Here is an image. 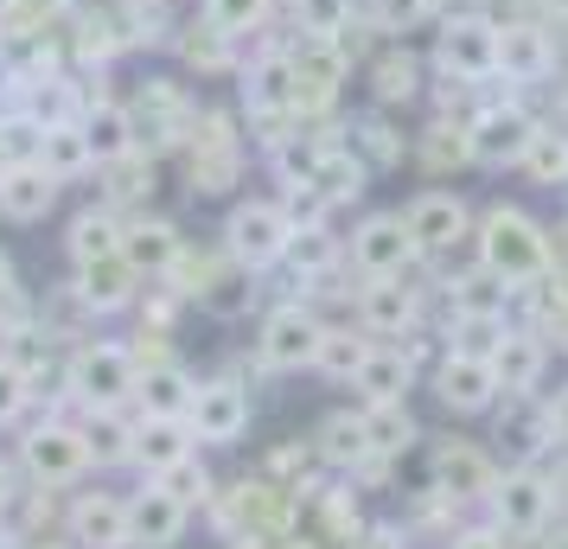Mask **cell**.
I'll return each instance as SVG.
<instances>
[{"instance_id": "6da1fadb", "label": "cell", "mask_w": 568, "mask_h": 549, "mask_svg": "<svg viewBox=\"0 0 568 549\" xmlns=\"http://www.w3.org/2000/svg\"><path fill=\"white\" fill-rule=\"evenodd\" d=\"M473 243H479V268L505 275L511 288H530V282L549 275V236H542V224L530 217V211L491 205L486 217H479Z\"/></svg>"}, {"instance_id": "7a4b0ae2", "label": "cell", "mask_w": 568, "mask_h": 549, "mask_svg": "<svg viewBox=\"0 0 568 549\" xmlns=\"http://www.w3.org/2000/svg\"><path fill=\"white\" fill-rule=\"evenodd\" d=\"M141 390V365L129 345H78L64 358V396L78 409H122Z\"/></svg>"}, {"instance_id": "3957f363", "label": "cell", "mask_w": 568, "mask_h": 549, "mask_svg": "<svg viewBox=\"0 0 568 549\" xmlns=\"http://www.w3.org/2000/svg\"><path fill=\"white\" fill-rule=\"evenodd\" d=\"M352 78V45L345 39H294V83H301V129L326 122L338 103V90Z\"/></svg>"}, {"instance_id": "277c9868", "label": "cell", "mask_w": 568, "mask_h": 549, "mask_svg": "<svg viewBox=\"0 0 568 549\" xmlns=\"http://www.w3.org/2000/svg\"><path fill=\"white\" fill-rule=\"evenodd\" d=\"M287 243H294V224L282 199H243L224 217V250L236 256V268H268L287 256Z\"/></svg>"}, {"instance_id": "5b68a950", "label": "cell", "mask_w": 568, "mask_h": 549, "mask_svg": "<svg viewBox=\"0 0 568 549\" xmlns=\"http://www.w3.org/2000/svg\"><path fill=\"white\" fill-rule=\"evenodd\" d=\"M134 134H141V148L154 154V148H185L192 141V122H199V103H192V90L173 78H148L134 90Z\"/></svg>"}, {"instance_id": "8992f818", "label": "cell", "mask_w": 568, "mask_h": 549, "mask_svg": "<svg viewBox=\"0 0 568 549\" xmlns=\"http://www.w3.org/2000/svg\"><path fill=\"white\" fill-rule=\"evenodd\" d=\"M345 256H352V268L371 282V275H409L415 262H422V250H415L403 211H371L358 231H352V250H345Z\"/></svg>"}, {"instance_id": "52a82bcc", "label": "cell", "mask_w": 568, "mask_h": 549, "mask_svg": "<svg viewBox=\"0 0 568 549\" xmlns=\"http://www.w3.org/2000/svg\"><path fill=\"white\" fill-rule=\"evenodd\" d=\"M320 314L313 307H301V301H282L275 314L262 319L256 333V358L262 370H313V358H320Z\"/></svg>"}, {"instance_id": "ba28073f", "label": "cell", "mask_w": 568, "mask_h": 549, "mask_svg": "<svg viewBox=\"0 0 568 549\" xmlns=\"http://www.w3.org/2000/svg\"><path fill=\"white\" fill-rule=\"evenodd\" d=\"M435 58H440L447 78L491 83L498 78V20H486V13H460V20H447Z\"/></svg>"}, {"instance_id": "9c48e42d", "label": "cell", "mask_w": 568, "mask_h": 549, "mask_svg": "<svg viewBox=\"0 0 568 549\" xmlns=\"http://www.w3.org/2000/svg\"><path fill=\"white\" fill-rule=\"evenodd\" d=\"M403 217H409L415 250H422L428 262L454 256L466 236H473V211H466L460 192H415L409 205H403Z\"/></svg>"}, {"instance_id": "30bf717a", "label": "cell", "mask_w": 568, "mask_h": 549, "mask_svg": "<svg viewBox=\"0 0 568 549\" xmlns=\"http://www.w3.org/2000/svg\"><path fill=\"white\" fill-rule=\"evenodd\" d=\"M486 505H491V523L505 537H537L542 523H549L556 492H549V479L537 467H511V472H498V486H491Z\"/></svg>"}, {"instance_id": "8fae6325", "label": "cell", "mask_w": 568, "mask_h": 549, "mask_svg": "<svg viewBox=\"0 0 568 549\" xmlns=\"http://www.w3.org/2000/svg\"><path fill=\"white\" fill-rule=\"evenodd\" d=\"M537 129L542 122L524 103H486L473 115V160H479V166H524Z\"/></svg>"}, {"instance_id": "7c38bea8", "label": "cell", "mask_w": 568, "mask_h": 549, "mask_svg": "<svg viewBox=\"0 0 568 549\" xmlns=\"http://www.w3.org/2000/svg\"><path fill=\"white\" fill-rule=\"evenodd\" d=\"M20 460L39 479V492H52V486H71L90 467V447H83V428H71V421H39L20 441Z\"/></svg>"}, {"instance_id": "4fadbf2b", "label": "cell", "mask_w": 568, "mask_h": 549, "mask_svg": "<svg viewBox=\"0 0 568 549\" xmlns=\"http://www.w3.org/2000/svg\"><path fill=\"white\" fill-rule=\"evenodd\" d=\"M250 416H256V403H250V390L243 384H231V377H211V384H199V396H192V435L205 447H231L243 441V428H250Z\"/></svg>"}, {"instance_id": "5bb4252c", "label": "cell", "mask_w": 568, "mask_h": 549, "mask_svg": "<svg viewBox=\"0 0 568 549\" xmlns=\"http://www.w3.org/2000/svg\"><path fill=\"white\" fill-rule=\"evenodd\" d=\"M435 396L447 416H486L491 403H498V370L491 358H473V352H447L435 365Z\"/></svg>"}, {"instance_id": "9a60e30c", "label": "cell", "mask_w": 568, "mask_h": 549, "mask_svg": "<svg viewBox=\"0 0 568 549\" xmlns=\"http://www.w3.org/2000/svg\"><path fill=\"white\" fill-rule=\"evenodd\" d=\"M185 523H192V511L160 479H148L141 492H129V549H173L185 537Z\"/></svg>"}, {"instance_id": "2e32d148", "label": "cell", "mask_w": 568, "mask_h": 549, "mask_svg": "<svg viewBox=\"0 0 568 549\" xmlns=\"http://www.w3.org/2000/svg\"><path fill=\"white\" fill-rule=\"evenodd\" d=\"M556 71V32L542 20H505L498 27V78L505 83H542Z\"/></svg>"}, {"instance_id": "e0dca14e", "label": "cell", "mask_w": 568, "mask_h": 549, "mask_svg": "<svg viewBox=\"0 0 568 549\" xmlns=\"http://www.w3.org/2000/svg\"><path fill=\"white\" fill-rule=\"evenodd\" d=\"M141 268H134L129 256H103V262H83L78 268V301H83V314H122V307H134L141 301Z\"/></svg>"}, {"instance_id": "ac0fdd59", "label": "cell", "mask_w": 568, "mask_h": 549, "mask_svg": "<svg viewBox=\"0 0 568 549\" xmlns=\"http://www.w3.org/2000/svg\"><path fill=\"white\" fill-rule=\"evenodd\" d=\"M58 192H64V180L45 173L39 160H32V166H7V173H0V217H7V224H45L52 205H58Z\"/></svg>"}, {"instance_id": "d6986e66", "label": "cell", "mask_w": 568, "mask_h": 549, "mask_svg": "<svg viewBox=\"0 0 568 549\" xmlns=\"http://www.w3.org/2000/svg\"><path fill=\"white\" fill-rule=\"evenodd\" d=\"M358 326L371 339H389V333H409L415 326V288L403 275H371L358 288Z\"/></svg>"}, {"instance_id": "ffe728a7", "label": "cell", "mask_w": 568, "mask_h": 549, "mask_svg": "<svg viewBox=\"0 0 568 549\" xmlns=\"http://www.w3.org/2000/svg\"><path fill=\"white\" fill-rule=\"evenodd\" d=\"M491 370H498V390L505 396H537L542 370H549V345H542V333L511 326V333L498 339V352H491Z\"/></svg>"}, {"instance_id": "44dd1931", "label": "cell", "mask_w": 568, "mask_h": 549, "mask_svg": "<svg viewBox=\"0 0 568 549\" xmlns=\"http://www.w3.org/2000/svg\"><path fill=\"white\" fill-rule=\"evenodd\" d=\"M71 543L78 549H129V498L122 492H83L71 505Z\"/></svg>"}, {"instance_id": "7402d4cb", "label": "cell", "mask_w": 568, "mask_h": 549, "mask_svg": "<svg viewBox=\"0 0 568 549\" xmlns=\"http://www.w3.org/2000/svg\"><path fill=\"white\" fill-rule=\"evenodd\" d=\"M122 236H129V217L115 205H90L71 217V231H64V250H71V262H103V256H122Z\"/></svg>"}, {"instance_id": "603a6c76", "label": "cell", "mask_w": 568, "mask_h": 549, "mask_svg": "<svg viewBox=\"0 0 568 549\" xmlns=\"http://www.w3.org/2000/svg\"><path fill=\"white\" fill-rule=\"evenodd\" d=\"M491 486H498V467H491L479 447H440V460H435V492L440 498H491Z\"/></svg>"}, {"instance_id": "cb8c5ba5", "label": "cell", "mask_w": 568, "mask_h": 549, "mask_svg": "<svg viewBox=\"0 0 568 549\" xmlns=\"http://www.w3.org/2000/svg\"><path fill=\"white\" fill-rule=\"evenodd\" d=\"M122 256L141 268V275H173V262L185 256V236L166 224V217H129V236H122Z\"/></svg>"}, {"instance_id": "d4e9b609", "label": "cell", "mask_w": 568, "mask_h": 549, "mask_svg": "<svg viewBox=\"0 0 568 549\" xmlns=\"http://www.w3.org/2000/svg\"><path fill=\"white\" fill-rule=\"evenodd\" d=\"M78 122H83V134H90V148H97V166H109V160H122V154L141 148L129 103H115V96H90V109H83Z\"/></svg>"}, {"instance_id": "484cf974", "label": "cell", "mask_w": 568, "mask_h": 549, "mask_svg": "<svg viewBox=\"0 0 568 549\" xmlns=\"http://www.w3.org/2000/svg\"><path fill=\"white\" fill-rule=\"evenodd\" d=\"M352 390H358L364 403H409V390H415L409 352H396V345H371V358H364V370L352 377Z\"/></svg>"}, {"instance_id": "4316f807", "label": "cell", "mask_w": 568, "mask_h": 549, "mask_svg": "<svg viewBox=\"0 0 568 549\" xmlns=\"http://www.w3.org/2000/svg\"><path fill=\"white\" fill-rule=\"evenodd\" d=\"M192 421L185 416H141V435H134V467H148V479L154 472H166L173 460H185L192 454Z\"/></svg>"}, {"instance_id": "83f0119b", "label": "cell", "mask_w": 568, "mask_h": 549, "mask_svg": "<svg viewBox=\"0 0 568 549\" xmlns=\"http://www.w3.org/2000/svg\"><path fill=\"white\" fill-rule=\"evenodd\" d=\"M364 441H371V460H403L415 441H422V428H415L409 403H364Z\"/></svg>"}, {"instance_id": "f1b7e54d", "label": "cell", "mask_w": 568, "mask_h": 549, "mask_svg": "<svg viewBox=\"0 0 568 549\" xmlns=\"http://www.w3.org/2000/svg\"><path fill=\"white\" fill-rule=\"evenodd\" d=\"M192 396H199L192 370L166 358V365L141 370V390H134V403H141V416H192Z\"/></svg>"}, {"instance_id": "f546056e", "label": "cell", "mask_w": 568, "mask_h": 549, "mask_svg": "<svg viewBox=\"0 0 568 549\" xmlns=\"http://www.w3.org/2000/svg\"><path fill=\"white\" fill-rule=\"evenodd\" d=\"M371 96H377V109H403L415 103V90H422V64H415L409 45H384V52L371 58Z\"/></svg>"}, {"instance_id": "4dcf8cb0", "label": "cell", "mask_w": 568, "mask_h": 549, "mask_svg": "<svg viewBox=\"0 0 568 549\" xmlns=\"http://www.w3.org/2000/svg\"><path fill=\"white\" fill-rule=\"evenodd\" d=\"M83 447H90V460L97 467H122L134 460V435H141V421H129L122 409H83Z\"/></svg>"}, {"instance_id": "1f68e13d", "label": "cell", "mask_w": 568, "mask_h": 549, "mask_svg": "<svg viewBox=\"0 0 568 549\" xmlns=\"http://www.w3.org/2000/svg\"><path fill=\"white\" fill-rule=\"evenodd\" d=\"M154 180H160V173H154V154H148V148L109 160V166H103V205H115V211L148 205V199H154Z\"/></svg>"}, {"instance_id": "d6a6232c", "label": "cell", "mask_w": 568, "mask_h": 549, "mask_svg": "<svg viewBox=\"0 0 568 549\" xmlns=\"http://www.w3.org/2000/svg\"><path fill=\"white\" fill-rule=\"evenodd\" d=\"M39 166H45V173H58L64 185H71V180H83V173H97V148H90V134H83V122H64V129H45V148H39Z\"/></svg>"}, {"instance_id": "836d02e7", "label": "cell", "mask_w": 568, "mask_h": 549, "mask_svg": "<svg viewBox=\"0 0 568 549\" xmlns=\"http://www.w3.org/2000/svg\"><path fill=\"white\" fill-rule=\"evenodd\" d=\"M364 358H371V333H352V326H326L320 333V358H313V370L320 377H333V384H352L364 370Z\"/></svg>"}, {"instance_id": "e575fe53", "label": "cell", "mask_w": 568, "mask_h": 549, "mask_svg": "<svg viewBox=\"0 0 568 549\" xmlns=\"http://www.w3.org/2000/svg\"><path fill=\"white\" fill-rule=\"evenodd\" d=\"M447 301H454V319H505L511 282H505V275H491V268H479V275L454 282V288H447Z\"/></svg>"}, {"instance_id": "d590c367", "label": "cell", "mask_w": 568, "mask_h": 549, "mask_svg": "<svg viewBox=\"0 0 568 549\" xmlns=\"http://www.w3.org/2000/svg\"><path fill=\"white\" fill-rule=\"evenodd\" d=\"M180 58L192 64V71H205V78H224L236 64V39L224 27H211V20H192L180 39Z\"/></svg>"}, {"instance_id": "8d00e7d4", "label": "cell", "mask_w": 568, "mask_h": 549, "mask_svg": "<svg viewBox=\"0 0 568 549\" xmlns=\"http://www.w3.org/2000/svg\"><path fill=\"white\" fill-rule=\"evenodd\" d=\"M313 454H320L326 467H364V460H371L364 416H326V421H320V441H313Z\"/></svg>"}, {"instance_id": "74e56055", "label": "cell", "mask_w": 568, "mask_h": 549, "mask_svg": "<svg viewBox=\"0 0 568 549\" xmlns=\"http://www.w3.org/2000/svg\"><path fill=\"white\" fill-rule=\"evenodd\" d=\"M517 173L530 185H542V192L568 185V129H537V141H530V154H524Z\"/></svg>"}, {"instance_id": "f35d334b", "label": "cell", "mask_w": 568, "mask_h": 549, "mask_svg": "<svg viewBox=\"0 0 568 549\" xmlns=\"http://www.w3.org/2000/svg\"><path fill=\"white\" fill-rule=\"evenodd\" d=\"M282 262L301 275V282H326V275L338 268V243L326 231H294V243H287Z\"/></svg>"}, {"instance_id": "ab89813d", "label": "cell", "mask_w": 568, "mask_h": 549, "mask_svg": "<svg viewBox=\"0 0 568 549\" xmlns=\"http://www.w3.org/2000/svg\"><path fill=\"white\" fill-rule=\"evenodd\" d=\"M39 148H45V129L32 122L27 109H7V115H0V160H7V166H32Z\"/></svg>"}, {"instance_id": "60d3db41", "label": "cell", "mask_w": 568, "mask_h": 549, "mask_svg": "<svg viewBox=\"0 0 568 549\" xmlns=\"http://www.w3.org/2000/svg\"><path fill=\"white\" fill-rule=\"evenodd\" d=\"M294 32H307V39H345L352 32V0H294Z\"/></svg>"}, {"instance_id": "b9f144b4", "label": "cell", "mask_w": 568, "mask_h": 549, "mask_svg": "<svg viewBox=\"0 0 568 549\" xmlns=\"http://www.w3.org/2000/svg\"><path fill=\"white\" fill-rule=\"evenodd\" d=\"M422 160L428 166H466L473 160V122H435V129L422 134Z\"/></svg>"}, {"instance_id": "7bdbcfd3", "label": "cell", "mask_w": 568, "mask_h": 549, "mask_svg": "<svg viewBox=\"0 0 568 549\" xmlns=\"http://www.w3.org/2000/svg\"><path fill=\"white\" fill-rule=\"evenodd\" d=\"M268 7H275V0H205V20L224 27L231 39H243V32H256L262 20H268Z\"/></svg>"}, {"instance_id": "ee69618b", "label": "cell", "mask_w": 568, "mask_h": 549, "mask_svg": "<svg viewBox=\"0 0 568 549\" xmlns=\"http://www.w3.org/2000/svg\"><path fill=\"white\" fill-rule=\"evenodd\" d=\"M154 479H160L173 498H180L185 511H192V505H205V486H211V479H205V467H199L192 454H185V460H173L166 472H154Z\"/></svg>"}, {"instance_id": "f6af8a7d", "label": "cell", "mask_w": 568, "mask_h": 549, "mask_svg": "<svg viewBox=\"0 0 568 549\" xmlns=\"http://www.w3.org/2000/svg\"><path fill=\"white\" fill-rule=\"evenodd\" d=\"M422 20H435V7L428 0H371V27L377 32H409Z\"/></svg>"}, {"instance_id": "bcb514c9", "label": "cell", "mask_w": 568, "mask_h": 549, "mask_svg": "<svg viewBox=\"0 0 568 549\" xmlns=\"http://www.w3.org/2000/svg\"><path fill=\"white\" fill-rule=\"evenodd\" d=\"M32 396H39V390H32V377H27V370H20V358H7V352H0V428H7V421L20 416V409H27Z\"/></svg>"}, {"instance_id": "7dc6e473", "label": "cell", "mask_w": 568, "mask_h": 549, "mask_svg": "<svg viewBox=\"0 0 568 549\" xmlns=\"http://www.w3.org/2000/svg\"><path fill=\"white\" fill-rule=\"evenodd\" d=\"M542 435L568 447V384H562L556 396H549V409H542Z\"/></svg>"}, {"instance_id": "c3c4849f", "label": "cell", "mask_w": 568, "mask_h": 549, "mask_svg": "<svg viewBox=\"0 0 568 549\" xmlns=\"http://www.w3.org/2000/svg\"><path fill=\"white\" fill-rule=\"evenodd\" d=\"M454 549H505V530L491 523V530H466V537H454Z\"/></svg>"}, {"instance_id": "681fc988", "label": "cell", "mask_w": 568, "mask_h": 549, "mask_svg": "<svg viewBox=\"0 0 568 549\" xmlns=\"http://www.w3.org/2000/svg\"><path fill=\"white\" fill-rule=\"evenodd\" d=\"M20 282H13V262H7V250H0V294H13Z\"/></svg>"}, {"instance_id": "f907efd6", "label": "cell", "mask_w": 568, "mask_h": 549, "mask_svg": "<svg viewBox=\"0 0 568 549\" xmlns=\"http://www.w3.org/2000/svg\"><path fill=\"white\" fill-rule=\"evenodd\" d=\"M7 505H13V492H7V467H0V511H7Z\"/></svg>"}, {"instance_id": "816d5d0a", "label": "cell", "mask_w": 568, "mask_h": 549, "mask_svg": "<svg viewBox=\"0 0 568 549\" xmlns=\"http://www.w3.org/2000/svg\"><path fill=\"white\" fill-rule=\"evenodd\" d=\"M562 122H568V83H562Z\"/></svg>"}, {"instance_id": "f5cc1de1", "label": "cell", "mask_w": 568, "mask_h": 549, "mask_svg": "<svg viewBox=\"0 0 568 549\" xmlns=\"http://www.w3.org/2000/svg\"><path fill=\"white\" fill-rule=\"evenodd\" d=\"M428 7H435V13H440V7H454V0H428Z\"/></svg>"}, {"instance_id": "db71d44e", "label": "cell", "mask_w": 568, "mask_h": 549, "mask_svg": "<svg viewBox=\"0 0 568 549\" xmlns=\"http://www.w3.org/2000/svg\"><path fill=\"white\" fill-rule=\"evenodd\" d=\"M287 7H294V0H287Z\"/></svg>"}]
</instances>
